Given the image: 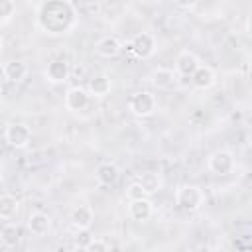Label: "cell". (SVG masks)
<instances>
[{
	"label": "cell",
	"mask_w": 252,
	"mask_h": 252,
	"mask_svg": "<svg viewBox=\"0 0 252 252\" xmlns=\"http://www.w3.org/2000/svg\"><path fill=\"white\" fill-rule=\"evenodd\" d=\"M152 213H154V205H152V201H150L148 197L138 199V201H130V205H128V215H130V219L136 220V222H146V220H150Z\"/></svg>",
	"instance_id": "cell-9"
},
{
	"label": "cell",
	"mask_w": 252,
	"mask_h": 252,
	"mask_svg": "<svg viewBox=\"0 0 252 252\" xmlns=\"http://www.w3.org/2000/svg\"><path fill=\"white\" fill-rule=\"evenodd\" d=\"M45 79L49 83H65L69 79V63L63 57H55L45 67Z\"/></svg>",
	"instance_id": "cell-7"
},
{
	"label": "cell",
	"mask_w": 252,
	"mask_h": 252,
	"mask_svg": "<svg viewBox=\"0 0 252 252\" xmlns=\"http://www.w3.org/2000/svg\"><path fill=\"white\" fill-rule=\"evenodd\" d=\"M0 240H2V244L8 246V248L16 246L18 240H20V230H18V226L12 224V222H10V224H4L2 230H0Z\"/></svg>",
	"instance_id": "cell-21"
},
{
	"label": "cell",
	"mask_w": 252,
	"mask_h": 252,
	"mask_svg": "<svg viewBox=\"0 0 252 252\" xmlns=\"http://www.w3.org/2000/svg\"><path fill=\"white\" fill-rule=\"evenodd\" d=\"M2 71H4V77H6L10 83H22V81L26 79V75H28L26 63H24V61H18V59L8 61Z\"/></svg>",
	"instance_id": "cell-16"
},
{
	"label": "cell",
	"mask_w": 252,
	"mask_h": 252,
	"mask_svg": "<svg viewBox=\"0 0 252 252\" xmlns=\"http://www.w3.org/2000/svg\"><path fill=\"white\" fill-rule=\"evenodd\" d=\"M158 108V100L152 93L148 91H138L130 96L128 100V110L134 114V116H140V118H146V116H152Z\"/></svg>",
	"instance_id": "cell-3"
},
{
	"label": "cell",
	"mask_w": 252,
	"mask_h": 252,
	"mask_svg": "<svg viewBox=\"0 0 252 252\" xmlns=\"http://www.w3.org/2000/svg\"><path fill=\"white\" fill-rule=\"evenodd\" d=\"M126 197H128L130 201H138V199H144V197H146V191H144V187L140 185V181L128 185V189H126Z\"/></svg>",
	"instance_id": "cell-23"
},
{
	"label": "cell",
	"mask_w": 252,
	"mask_h": 252,
	"mask_svg": "<svg viewBox=\"0 0 252 252\" xmlns=\"http://www.w3.org/2000/svg\"><path fill=\"white\" fill-rule=\"evenodd\" d=\"M205 197H203V191L195 185H181L177 191H175V205L181 209V211H187V213H193L197 209H201Z\"/></svg>",
	"instance_id": "cell-2"
},
{
	"label": "cell",
	"mask_w": 252,
	"mask_h": 252,
	"mask_svg": "<svg viewBox=\"0 0 252 252\" xmlns=\"http://www.w3.org/2000/svg\"><path fill=\"white\" fill-rule=\"evenodd\" d=\"M246 32H248V35L252 37V18L248 20V26H246Z\"/></svg>",
	"instance_id": "cell-26"
},
{
	"label": "cell",
	"mask_w": 252,
	"mask_h": 252,
	"mask_svg": "<svg viewBox=\"0 0 252 252\" xmlns=\"http://www.w3.org/2000/svg\"><path fill=\"white\" fill-rule=\"evenodd\" d=\"M94 220V213L89 205H79L73 213H71V222L75 228H89Z\"/></svg>",
	"instance_id": "cell-15"
},
{
	"label": "cell",
	"mask_w": 252,
	"mask_h": 252,
	"mask_svg": "<svg viewBox=\"0 0 252 252\" xmlns=\"http://www.w3.org/2000/svg\"><path fill=\"white\" fill-rule=\"evenodd\" d=\"M89 96H91L89 91H85V89H81V87H71V89L65 93V106H67L69 110L79 112V110L87 108Z\"/></svg>",
	"instance_id": "cell-11"
},
{
	"label": "cell",
	"mask_w": 252,
	"mask_h": 252,
	"mask_svg": "<svg viewBox=\"0 0 252 252\" xmlns=\"http://www.w3.org/2000/svg\"><path fill=\"white\" fill-rule=\"evenodd\" d=\"M191 83H193L195 89L207 91V89H211V87L217 83V75H215V71H213L209 65H199V69H197V71L193 73V77H191Z\"/></svg>",
	"instance_id": "cell-12"
},
{
	"label": "cell",
	"mask_w": 252,
	"mask_h": 252,
	"mask_svg": "<svg viewBox=\"0 0 252 252\" xmlns=\"http://www.w3.org/2000/svg\"><path fill=\"white\" fill-rule=\"evenodd\" d=\"M16 213H18V199L12 197V195H8V193H4L0 197V217L4 220H10Z\"/></svg>",
	"instance_id": "cell-20"
},
{
	"label": "cell",
	"mask_w": 252,
	"mask_h": 252,
	"mask_svg": "<svg viewBox=\"0 0 252 252\" xmlns=\"http://www.w3.org/2000/svg\"><path fill=\"white\" fill-rule=\"evenodd\" d=\"M207 165L215 175H228L234 169V156L228 150H217L209 156Z\"/></svg>",
	"instance_id": "cell-5"
},
{
	"label": "cell",
	"mask_w": 252,
	"mask_h": 252,
	"mask_svg": "<svg viewBox=\"0 0 252 252\" xmlns=\"http://www.w3.org/2000/svg\"><path fill=\"white\" fill-rule=\"evenodd\" d=\"M4 138H6V142H8L12 148L22 150V148H26V146L30 144V140H32V130H30V126H26V124H10V126L6 128V132H4Z\"/></svg>",
	"instance_id": "cell-6"
},
{
	"label": "cell",
	"mask_w": 252,
	"mask_h": 252,
	"mask_svg": "<svg viewBox=\"0 0 252 252\" xmlns=\"http://www.w3.org/2000/svg\"><path fill=\"white\" fill-rule=\"evenodd\" d=\"M199 69V59L193 51H181L175 59V71L181 77H193V73Z\"/></svg>",
	"instance_id": "cell-10"
},
{
	"label": "cell",
	"mask_w": 252,
	"mask_h": 252,
	"mask_svg": "<svg viewBox=\"0 0 252 252\" xmlns=\"http://www.w3.org/2000/svg\"><path fill=\"white\" fill-rule=\"evenodd\" d=\"M150 81L156 89H161V91H169L177 85V73L171 71V69H165V67H158L152 71L150 75Z\"/></svg>",
	"instance_id": "cell-8"
},
{
	"label": "cell",
	"mask_w": 252,
	"mask_h": 252,
	"mask_svg": "<svg viewBox=\"0 0 252 252\" xmlns=\"http://www.w3.org/2000/svg\"><path fill=\"white\" fill-rule=\"evenodd\" d=\"M93 240H94V238H93V234L89 232V228H77V232L73 234V244H75L77 248H81V250H85Z\"/></svg>",
	"instance_id": "cell-22"
},
{
	"label": "cell",
	"mask_w": 252,
	"mask_h": 252,
	"mask_svg": "<svg viewBox=\"0 0 252 252\" xmlns=\"http://www.w3.org/2000/svg\"><path fill=\"white\" fill-rule=\"evenodd\" d=\"M77 8L71 2H43L37 12V26L51 35L69 33L75 26Z\"/></svg>",
	"instance_id": "cell-1"
},
{
	"label": "cell",
	"mask_w": 252,
	"mask_h": 252,
	"mask_svg": "<svg viewBox=\"0 0 252 252\" xmlns=\"http://www.w3.org/2000/svg\"><path fill=\"white\" fill-rule=\"evenodd\" d=\"M94 49H96V53H98L100 57H116V55L122 51V43H120L118 37H114V35H104V37H100V39L96 41Z\"/></svg>",
	"instance_id": "cell-13"
},
{
	"label": "cell",
	"mask_w": 252,
	"mask_h": 252,
	"mask_svg": "<svg viewBox=\"0 0 252 252\" xmlns=\"http://www.w3.org/2000/svg\"><path fill=\"white\" fill-rule=\"evenodd\" d=\"M140 185L144 187L146 195H154V193H158V191L161 189L163 179H161V175L156 173V171H144V173L140 175Z\"/></svg>",
	"instance_id": "cell-19"
},
{
	"label": "cell",
	"mask_w": 252,
	"mask_h": 252,
	"mask_svg": "<svg viewBox=\"0 0 252 252\" xmlns=\"http://www.w3.org/2000/svg\"><path fill=\"white\" fill-rule=\"evenodd\" d=\"M28 226H30V232L33 236H43L51 228V219L45 213H32L30 220H28Z\"/></svg>",
	"instance_id": "cell-14"
},
{
	"label": "cell",
	"mask_w": 252,
	"mask_h": 252,
	"mask_svg": "<svg viewBox=\"0 0 252 252\" xmlns=\"http://www.w3.org/2000/svg\"><path fill=\"white\" fill-rule=\"evenodd\" d=\"M110 89H112V83H110V79L106 77V75H94L91 81H89V94L91 96H96V98H102V96H106L108 93H110Z\"/></svg>",
	"instance_id": "cell-17"
},
{
	"label": "cell",
	"mask_w": 252,
	"mask_h": 252,
	"mask_svg": "<svg viewBox=\"0 0 252 252\" xmlns=\"http://www.w3.org/2000/svg\"><path fill=\"white\" fill-rule=\"evenodd\" d=\"M126 47H128L136 57L148 59V57H152V55L156 53V39H154L152 33L140 32V33H136V35L132 37V41H130Z\"/></svg>",
	"instance_id": "cell-4"
},
{
	"label": "cell",
	"mask_w": 252,
	"mask_h": 252,
	"mask_svg": "<svg viewBox=\"0 0 252 252\" xmlns=\"http://www.w3.org/2000/svg\"><path fill=\"white\" fill-rule=\"evenodd\" d=\"M94 175H96V181L100 185H114L116 179H118V167L114 163H110V161H104V163H100L96 167Z\"/></svg>",
	"instance_id": "cell-18"
},
{
	"label": "cell",
	"mask_w": 252,
	"mask_h": 252,
	"mask_svg": "<svg viewBox=\"0 0 252 252\" xmlns=\"http://www.w3.org/2000/svg\"><path fill=\"white\" fill-rule=\"evenodd\" d=\"M16 14V2H12V0H4L2 4H0V16H2V24H6L12 16Z\"/></svg>",
	"instance_id": "cell-24"
},
{
	"label": "cell",
	"mask_w": 252,
	"mask_h": 252,
	"mask_svg": "<svg viewBox=\"0 0 252 252\" xmlns=\"http://www.w3.org/2000/svg\"><path fill=\"white\" fill-rule=\"evenodd\" d=\"M83 252H108V246H106V242L104 240H98V238H94Z\"/></svg>",
	"instance_id": "cell-25"
}]
</instances>
